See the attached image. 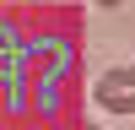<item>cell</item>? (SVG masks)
Here are the masks:
<instances>
[{"label":"cell","instance_id":"1","mask_svg":"<svg viewBox=\"0 0 135 130\" xmlns=\"http://www.w3.org/2000/svg\"><path fill=\"white\" fill-rule=\"evenodd\" d=\"M92 103L103 108V114H135V65L103 71L97 87H92Z\"/></svg>","mask_w":135,"mask_h":130}]
</instances>
